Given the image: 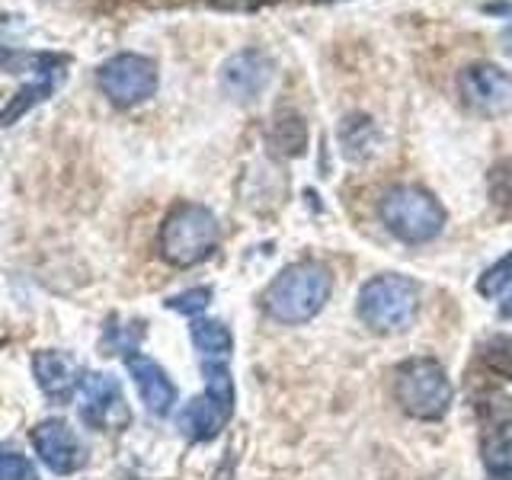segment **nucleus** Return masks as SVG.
<instances>
[{
    "label": "nucleus",
    "instance_id": "1",
    "mask_svg": "<svg viewBox=\"0 0 512 480\" xmlns=\"http://www.w3.org/2000/svg\"><path fill=\"white\" fill-rule=\"evenodd\" d=\"M330 295H333L330 266H324L320 260H298V263H288L279 276L266 285L260 304L272 320L298 327L324 311Z\"/></svg>",
    "mask_w": 512,
    "mask_h": 480
},
{
    "label": "nucleus",
    "instance_id": "2",
    "mask_svg": "<svg viewBox=\"0 0 512 480\" xmlns=\"http://www.w3.org/2000/svg\"><path fill=\"white\" fill-rule=\"evenodd\" d=\"M218 218L212 215V208H205L199 202H180L170 208L167 218L160 221L157 231V253L160 260L189 269L205 263L208 256L218 250Z\"/></svg>",
    "mask_w": 512,
    "mask_h": 480
},
{
    "label": "nucleus",
    "instance_id": "3",
    "mask_svg": "<svg viewBox=\"0 0 512 480\" xmlns=\"http://www.w3.org/2000/svg\"><path fill=\"white\" fill-rule=\"evenodd\" d=\"M391 391H394L397 407L423 423L445 420V413L452 410V400H455V388H452V381H448L445 365L432 356H413L400 362L394 368Z\"/></svg>",
    "mask_w": 512,
    "mask_h": 480
},
{
    "label": "nucleus",
    "instance_id": "4",
    "mask_svg": "<svg viewBox=\"0 0 512 480\" xmlns=\"http://www.w3.org/2000/svg\"><path fill=\"white\" fill-rule=\"evenodd\" d=\"M416 311H420V285L404 272H381L359 288L356 317L378 336L404 333Z\"/></svg>",
    "mask_w": 512,
    "mask_h": 480
},
{
    "label": "nucleus",
    "instance_id": "5",
    "mask_svg": "<svg viewBox=\"0 0 512 480\" xmlns=\"http://www.w3.org/2000/svg\"><path fill=\"white\" fill-rule=\"evenodd\" d=\"M378 218L404 244H429L445 228V208L423 186H391L378 202Z\"/></svg>",
    "mask_w": 512,
    "mask_h": 480
},
{
    "label": "nucleus",
    "instance_id": "6",
    "mask_svg": "<svg viewBox=\"0 0 512 480\" xmlns=\"http://www.w3.org/2000/svg\"><path fill=\"white\" fill-rule=\"evenodd\" d=\"M96 84H100L103 96H109V103L122 109L138 106L157 93V64L135 52L112 55L96 68Z\"/></svg>",
    "mask_w": 512,
    "mask_h": 480
},
{
    "label": "nucleus",
    "instance_id": "7",
    "mask_svg": "<svg viewBox=\"0 0 512 480\" xmlns=\"http://www.w3.org/2000/svg\"><path fill=\"white\" fill-rule=\"evenodd\" d=\"M80 420L100 432H122L132 423V410L125 404L122 384L109 372H87L80 381Z\"/></svg>",
    "mask_w": 512,
    "mask_h": 480
},
{
    "label": "nucleus",
    "instance_id": "8",
    "mask_svg": "<svg viewBox=\"0 0 512 480\" xmlns=\"http://www.w3.org/2000/svg\"><path fill=\"white\" fill-rule=\"evenodd\" d=\"M458 93L480 116H506V112H512V74L490 61L468 64L458 74Z\"/></svg>",
    "mask_w": 512,
    "mask_h": 480
},
{
    "label": "nucleus",
    "instance_id": "9",
    "mask_svg": "<svg viewBox=\"0 0 512 480\" xmlns=\"http://www.w3.org/2000/svg\"><path fill=\"white\" fill-rule=\"evenodd\" d=\"M272 71H276V64H272L266 52H260V48H244V52H234L221 64V90L240 103H250L269 87Z\"/></svg>",
    "mask_w": 512,
    "mask_h": 480
},
{
    "label": "nucleus",
    "instance_id": "10",
    "mask_svg": "<svg viewBox=\"0 0 512 480\" xmlns=\"http://www.w3.org/2000/svg\"><path fill=\"white\" fill-rule=\"evenodd\" d=\"M32 448L52 474H74L84 468V445L64 420H42L32 429Z\"/></svg>",
    "mask_w": 512,
    "mask_h": 480
},
{
    "label": "nucleus",
    "instance_id": "11",
    "mask_svg": "<svg viewBox=\"0 0 512 480\" xmlns=\"http://www.w3.org/2000/svg\"><path fill=\"white\" fill-rule=\"evenodd\" d=\"M32 375H36V384L52 404H71L80 391V381H84L80 365L61 349H39L32 356Z\"/></svg>",
    "mask_w": 512,
    "mask_h": 480
},
{
    "label": "nucleus",
    "instance_id": "12",
    "mask_svg": "<svg viewBox=\"0 0 512 480\" xmlns=\"http://www.w3.org/2000/svg\"><path fill=\"white\" fill-rule=\"evenodd\" d=\"M125 368H128V375H132L135 388L141 394V404L148 407V413L167 416L176 407V384L154 359H148L144 352H128Z\"/></svg>",
    "mask_w": 512,
    "mask_h": 480
},
{
    "label": "nucleus",
    "instance_id": "13",
    "mask_svg": "<svg viewBox=\"0 0 512 480\" xmlns=\"http://www.w3.org/2000/svg\"><path fill=\"white\" fill-rule=\"evenodd\" d=\"M231 416L234 410H228L224 404H218L212 394L202 391L176 413V429H180L189 442H212L218 432L231 423Z\"/></svg>",
    "mask_w": 512,
    "mask_h": 480
},
{
    "label": "nucleus",
    "instance_id": "14",
    "mask_svg": "<svg viewBox=\"0 0 512 480\" xmlns=\"http://www.w3.org/2000/svg\"><path fill=\"white\" fill-rule=\"evenodd\" d=\"M64 80V68H52V71H42V74H32L29 84H23L10 96V103L0 109V128H10L20 122L26 112H32L36 106H42L48 96H55V90L61 87Z\"/></svg>",
    "mask_w": 512,
    "mask_h": 480
},
{
    "label": "nucleus",
    "instance_id": "15",
    "mask_svg": "<svg viewBox=\"0 0 512 480\" xmlns=\"http://www.w3.org/2000/svg\"><path fill=\"white\" fill-rule=\"evenodd\" d=\"M336 138H340V148L349 160H368L381 144V135H378V125L362 116V112H352V116H346L340 122V128H336Z\"/></svg>",
    "mask_w": 512,
    "mask_h": 480
},
{
    "label": "nucleus",
    "instance_id": "16",
    "mask_svg": "<svg viewBox=\"0 0 512 480\" xmlns=\"http://www.w3.org/2000/svg\"><path fill=\"white\" fill-rule=\"evenodd\" d=\"M189 336L202 359H228L234 349V333L224 320H192Z\"/></svg>",
    "mask_w": 512,
    "mask_h": 480
},
{
    "label": "nucleus",
    "instance_id": "17",
    "mask_svg": "<svg viewBox=\"0 0 512 480\" xmlns=\"http://www.w3.org/2000/svg\"><path fill=\"white\" fill-rule=\"evenodd\" d=\"M52 68H68V55L58 52H23V48L0 45V74H42Z\"/></svg>",
    "mask_w": 512,
    "mask_h": 480
},
{
    "label": "nucleus",
    "instance_id": "18",
    "mask_svg": "<svg viewBox=\"0 0 512 480\" xmlns=\"http://www.w3.org/2000/svg\"><path fill=\"white\" fill-rule=\"evenodd\" d=\"M272 148L282 157H301L308 148V125L298 116V112H282L272 125Z\"/></svg>",
    "mask_w": 512,
    "mask_h": 480
},
{
    "label": "nucleus",
    "instance_id": "19",
    "mask_svg": "<svg viewBox=\"0 0 512 480\" xmlns=\"http://www.w3.org/2000/svg\"><path fill=\"white\" fill-rule=\"evenodd\" d=\"M484 464L490 474H512V416L496 423L484 439Z\"/></svg>",
    "mask_w": 512,
    "mask_h": 480
},
{
    "label": "nucleus",
    "instance_id": "20",
    "mask_svg": "<svg viewBox=\"0 0 512 480\" xmlns=\"http://www.w3.org/2000/svg\"><path fill=\"white\" fill-rule=\"evenodd\" d=\"M480 362H484V368L500 381H512V336H503L496 333L490 336V340L480 343Z\"/></svg>",
    "mask_w": 512,
    "mask_h": 480
},
{
    "label": "nucleus",
    "instance_id": "21",
    "mask_svg": "<svg viewBox=\"0 0 512 480\" xmlns=\"http://www.w3.org/2000/svg\"><path fill=\"white\" fill-rule=\"evenodd\" d=\"M487 196L493 208L500 212H512V157L496 160L487 173Z\"/></svg>",
    "mask_w": 512,
    "mask_h": 480
},
{
    "label": "nucleus",
    "instance_id": "22",
    "mask_svg": "<svg viewBox=\"0 0 512 480\" xmlns=\"http://www.w3.org/2000/svg\"><path fill=\"white\" fill-rule=\"evenodd\" d=\"M512 285V250L506 256H500L493 266H487L484 272H480V279H477V295H484L490 301L500 298L506 288Z\"/></svg>",
    "mask_w": 512,
    "mask_h": 480
},
{
    "label": "nucleus",
    "instance_id": "23",
    "mask_svg": "<svg viewBox=\"0 0 512 480\" xmlns=\"http://www.w3.org/2000/svg\"><path fill=\"white\" fill-rule=\"evenodd\" d=\"M212 295L215 292L208 285H196V288H186V292L167 298V308L176 311V314H183V317H196V314H202L208 308V304H212Z\"/></svg>",
    "mask_w": 512,
    "mask_h": 480
},
{
    "label": "nucleus",
    "instance_id": "24",
    "mask_svg": "<svg viewBox=\"0 0 512 480\" xmlns=\"http://www.w3.org/2000/svg\"><path fill=\"white\" fill-rule=\"evenodd\" d=\"M0 480H39V474L32 468V461L20 452L0 448Z\"/></svg>",
    "mask_w": 512,
    "mask_h": 480
},
{
    "label": "nucleus",
    "instance_id": "25",
    "mask_svg": "<svg viewBox=\"0 0 512 480\" xmlns=\"http://www.w3.org/2000/svg\"><path fill=\"white\" fill-rule=\"evenodd\" d=\"M212 4L221 10H256L263 4H272V0H212Z\"/></svg>",
    "mask_w": 512,
    "mask_h": 480
},
{
    "label": "nucleus",
    "instance_id": "26",
    "mask_svg": "<svg viewBox=\"0 0 512 480\" xmlns=\"http://www.w3.org/2000/svg\"><path fill=\"white\" fill-rule=\"evenodd\" d=\"M500 45H503V52L512 58V26H506V29L500 32Z\"/></svg>",
    "mask_w": 512,
    "mask_h": 480
},
{
    "label": "nucleus",
    "instance_id": "27",
    "mask_svg": "<svg viewBox=\"0 0 512 480\" xmlns=\"http://www.w3.org/2000/svg\"><path fill=\"white\" fill-rule=\"evenodd\" d=\"M500 317L512 320V295H509V298H503V304H500Z\"/></svg>",
    "mask_w": 512,
    "mask_h": 480
}]
</instances>
